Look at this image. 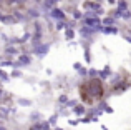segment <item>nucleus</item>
<instances>
[{
    "mask_svg": "<svg viewBox=\"0 0 131 130\" xmlns=\"http://www.w3.org/2000/svg\"><path fill=\"white\" fill-rule=\"evenodd\" d=\"M20 104H22V105H30V102L28 100H20Z\"/></svg>",
    "mask_w": 131,
    "mask_h": 130,
    "instance_id": "27",
    "label": "nucleus"
},
{
    "mask_svg": "<svg viewBox=\"0 0 131 130\" xmlns=\"http://www.w3.org/2000/svg\"><path fill=\"white\" fill-rule=\"evenodd\" d=\"M48 50H50V45H48V43H38V45L33 49V52H35L38 57H43V55L48 53Z\"/></svg>",
    "mask_w": 131,
    "mask_h": 130,
    "instance_id": "4",
    "label": "nucleus"
},
{
    "mask_svg": "<svg viewBox=\"0 0 131 130\" xmlns=\"http://www.w3.org/2000/svg\"><path fill=\"white\" fill-rule=\"evenodd\" d=\"M20 75H22V72H13L12 77H20Z\"/></svg>",
    "mask_w": 131,
    "mask_h": 130,
    "instance_id": "26",
    "label": "nucleus"
},
{
    "mask_svg": "<svg viewBox=\"0 0 131 130\" xmlns=\"http://www.w3.org/2000/svg\"><path fill=\"white\" fill-rule=\"evenodd\" d=\"M55 130H61V128H55Z\"/></svg>",
    "mask_w": 131,
    "mask_h": 130,
    "instance_id": "29",
    "label": "nucleus"
},
{
    "mask_svg": "<svg viewBox=\"0 0 131 130\" xmlns=\"http://www.w3.org/2000/svg\"><path fill=\"white\" fill-rule=\"evenodd\" d=\"M28 13L33 17V18H37V17H40V12H37V10H28Z\"/></svg>",
    "mask_w": 131,
    "mask_h": 130,
    "instance_id": "19",
    "label": "nucleus"
},
{
    "mask_svg": "<svg viewBox=\"0 0 131 130\" xmlns=\"http://www.w3.org/2000/svg\"><path fill=\"white\" fill-rule=\"evenodd\" d=\"M63 27H65V22H58V25H57V29H58V30L63 29Z\"/></svg>",
    "mask_w": 131,
    "mask_h": 130,
    "instance_id": "25",
    "label": "nucleus"
},
{
    "mask_svg": "<svg viewBox=\"0 0 131 130\" xmlns=\"http://www.w3.org/2000/svg\"><path fill=\"white\" fill-rule=\"evenodd\" d=\"M103 33H118V29L116 27H101Z\"/></svg>",
    "mask_w": 131,
    "mask_h": 130,
    "instance_id": "10",
    "label": "nucleus"
},
{
    "mask_svg": "<svg viewBox=\"0 0 131 130\" xmlns=\"http://www.w3.org/2000/svg\"><path fill=\"white\" fill-rule=\"evenodd\" d=\"M50 17L53 20H58V22H65V20H67L65 12H63V10H60V8H51L50 10Z\"/></svg>",
    "mask_w": 131,
    "mask_h": 130,
    "instance_id": "2",
    "label": "nucleus"
},
{
    "mask_svg": "<svg viewBox=\"0 0 131 130\" xmlns=\"http://www.w3.org/2000/svg\"><path fill=\"white\" fill-rule=\"evenodd\" d=\"M30 62H32V59H30L28 55H20V59H18V65H28Z\"/></svg>",
    "mask_w": 131,
    "mask_h": 130,
    "instance_id": "8",
    "label": "nucleus"
},
{
    "mask_svg": "<svg viewBox=\"0 0 131 130\" xmlns=\"http://www.w3.org/2000/svg\"><path fill=\"white\" fill-rule=\"evenodd\" d=\"M5 52H7V53H17V50L13 49V47H7V49H5Z\"/></svg>",
    "mask_w": 131,
    "mask_h": 130,
    "instance_id": "21",
    "label": "nucleus"
},
{
    "mask_svg": "<svg viewBox=\"0 0 131 130\" xmlns=\"http://www.w3.org/2000/svg\"><path fill=\"white\" fill-rule=\"evenodd\" d=\"M0 78H2V80H8V75H7L5 72H2V70H0Z\"/></svg>",
    "mask_w": 131,
    "mask_h": 130,
    "instance_id": "22",
    "label": "nucleus"
},
{
    "mask_svg": "<svg viewBox=\"0 0 131 130\" xmlns=\"http://www.w3.org/2000/svg\"><path fill=\"white\" fill-rule=\"evenodd\" d=\"M48 128H50L48 122H40V124H35L32 127V130H48Z\"/></svg>",
    "mask_w": 131,
    "mask_h": 130,
    "instance_id": "5",
    "label": "nucleus"
},
{
    "mask_svg": "<svg viewBox=\"0 0 131 130\" xmlns=\"http://www.w3.org/2000/svg\"><path fill=\"white\" fill-rule=\"evenodd\" d=\"M73 112H75L77 115H83V114H85V107H83V105H77V107L73 108Z\"/></svg>",
    "mask_w": 131,
    "mask_h": 130,
    "instance_id": "11",
    "label": "nucleus"
},
{
    "mask_svg": "<svg viewBox=\"0 0 131 130\" xmlns=\"http://www.w3.org/2000/svg\"><path fill=\"white\" fill-rule=\"evenodd\" d=\"M75 68L78 70V73H80V75H86V70H85V68L81 67L80 63H75Z\"/></svg>",
    "mask_w": 131,
    "mask_h": 130,
    "instance_id": "14",
    "label": "nucleus"
},
{
    "mask_svg": "<svg viewBox=\"0 0 131 130\" xmlns=\"http://www.w3.org/2000/svg\"><path fill=\"white\" fill-rule=\"evenodd\" d=\"M85 7H86V8H91V10H100L98 3H91V2H86V3H85Z\"/></svg>",
    "mask_w": 131,
    "mask_h": 130,
    "instance_id": "12",
    "label": "nucleus"
},
{
    "mask_svg": "<svg viewBox=\"0 0 131 130\" xmlns=\"http://www.w3.org/2000/svg\"><path fill=\"white\" fill-rule=\"evenodd\" d=\"M85 88L90 90L88 97H91V100H93V98L98 100V98L103 97V83H101V80H98V78H91V80L85 85Z\"/></svg>",
    "mask_w": 131,
    "mask_h": 130,
    "instance_id": "1",
    "label": "nucleus"
},
{
    "mask_svg": "<svg viewBox=\"0 0 131 130\" xmlns=\"http://www.w3.org/2000/svg\"><path fill=\"white\" fill-rule=\"evenodd\" d=\"M73 18H75V20L83 18V13H81V12H78V10H75V12H73Z\"/></svg>",
    "mask_w": 131,
    "mask_h": 130,
    "instance_id": "17",
    "label": "nucleus"
},
{
    "mask_svg": "<svg viewBox=\"0 0 131 130\" xmlns=\"http://www.w3.org/2000/svg\"><path fill=\"white\" fill-rule=\"evenodd\" d=\"M55 122H57V115H53V117L48 120V125H50V124H51V125H55Z\"/></svg>",
    "mask_w": 131,
    "mask_h": 130,
    "instance_id": "23",
    "label": "nucleus"
},
{
    "mask_svg": "<svg viewBox=\"0 0 131 130\" xmlns=\"http://www.w3.org/2000/svg\"><path fill=\"white\" fill-rule=\"evenodd\" d=\"M0 95H2V90H0Z\"/></svg>",
    "mask_w": 131,
    "mask_h": 130,
    "instance_id": "30",
    "label": "nucleus"
},
{
    "mask_svg": "<svg viewBox=\"0 0 131 130\" xmlns=\"http://www.w3.org/2000/svg\"><path fill=\"white\" fill-rule=\"evenodd\" d=\"M88 75H90V77H91V78H95V77H96V75H98V72H96V70H95V68H90V72H88Z\"/></svg>",
    "mask_w": 131,
    "mask_h": 130,
    "instance_id": "18",
    "label": "nucleus"
},
{
    "mask_svg": "<svg viewBox=\"0 0 131 130\" xmlns=\"http://www.w3.org/2000/svg\"><path fill=\"white\" fill-rule=\"evenodd\" d=\"M57 2H60V0H43V7L45 8H48V10H51V8H55V5H57Z\"/></svg>",
    "mask_w": 131,
    "mask_h": 130,
    "instance_id": "6",
    "label": "nucleus"
},
{
    "mask_svg": "<svg viewBox=\"0 0 131 130\" xmlns=\"http://www.w3.org/2000/svg\"><path fill=\"white\" fill-rule=\"evenodd\" d=\"M98 75H100L101 78H108L110 75H111V70H110V67H105L103 70H100V72H98Z\"/></svg>",
    "mask_w": 131,
    "mask_h": 130,
    "instance_id": "7",
    "label": "nucleus"
},
{
    "mask_svg": "<svg viewBox=\"0 0 131 130\" xmlns=\"http://www.w3.org/2000/svg\"><path fill=\"white\" fill-rule=\"evenodd\" d=\"M37 2H38V3H42V2H43V0H37Z\"/></svg>",
    "mask_w": 131,
    "mask_h": 130,
    "instance_id": "28",
    "label": "nucleus"
},
{
    "mask_svg": "<svg viewBox=\"0 0 131 130\" xmlns=\"http://www.w3.org/2000/svg\"><path fill=\"white\" fill-rule=\"evenodd\" d=\"M0 22H3V23H13V22H15V18H13L12 15H0Z\"/></svg>",
    "mask_w": 131,
    "mask_h": 130,
    "instance_id": "9",
    "label": "nucleus"
},
{
    "mask_svg": "<svg viewBox=\"0 0 131 130\" xmlns=\"http://www.w3.org/2000/svg\"><path fill=\"white\" fill-rule=\"evenodd\" d=\"M86 27H100V18L95 15V13H86V20H85Z\"/></svg>",
    "mask_w": 131,
    "mask_h": 130,
    "instance_id": "3",
    "label": "nucleus"
},
{
    "mask_svg": "<svg viewBox=\"0 0 131 130\" xmlns=\"http://www.w3.org/2000/svg\"><path fill=\"white\" fill-rule=\"evenodd\" d=\"M8 2H10V3H23L25 0H8Z\"/></svg>",
    "mask_w": 131,
    "mask_h": 130,
    "instance_id": "24",
    "label": "nucleus"
},
{
    "mask_svg": "<svg viewBox=\"0 0 131 130\" xmlns=\"http://www.w3.org/2000/svg\"><path fill=\"white\" fill-rule=\"evenodd\" d=\"M103 23H105V27H113L115 20H113V18H110V17H108V18H105V20H103Z\"/></svg>",
    "mask_w": 131,
    "mask_h": 130,
    "instance_id": "16",
    "label": "nucleus"
},
{
    "mask_svg": "<svg viewBox=\"0 0 131 130\" xmlns=\"http://www.w3.org/2000/svg\"><path fill=\"white\" fill-rule=\"evenodd\" d=\"M58 102H60V104H68V98H67V95H61V97L58 98Z\"/></svg>",
    "mask_w": 131,
    "mask_h": 130,
    "instance_id": "20",
    "label": "nucleus"
},
{
    "mask_svg": "<svg viewBox=\"0 0 131 130\" xmlns=\"http://www.w3.org/2000/svg\"><path fill=\"white\" fill-rule=\"evenodd\" d=\"M65 37H67L68 40H71V39L75 37V30H73V29H68L67 32H65Z\"/></svg>",
    "mask_w": 131,
    "mask_h": 130,
    "instance_id": "13",
    "label": "nucleus"
},
{
    "mask_svg": "<svg viewBox=\"0 0 131 130\" xmlns=\"http://www.w3.org/2000/svg\"><path fill=\"white\" fill-rule=\"evenodd\" d=\"M118 10H119V12H125V10H126V2H125V0H119V2H118Z\"/></svg>",
    "mask_w": 131,
    "mask_h": 130,
    "instance_id": "15",
    "label": "nucleus"
}]
</instances>
